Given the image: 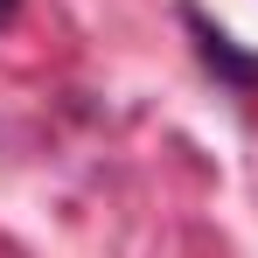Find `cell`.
Here are the masks:
<instances>
[{"label":"cell","instance_id":"cell-1","mask_svg":"<svg viewBox=\"0 0 258 258\" xmlns=\"http://www.w3.org/2000/svg\"><path fill=\"white\" fill-rule=\"evenodd\" d=\"M181 28L196 35V56H203V70H210L216 84H230V91H258V56H251V49H237V35H223L203 7H181Z\"/></svg>","mask_w":258,"mask_h":258},{"label":"cell","instance_id":"cell-2","mask_svg":"<svg viewBox=\"0 0 258 258\" xmlns=\"http://www.w3.org/2000/svg\"><path fill=\"white\" fill-rule=\"evenodd\" d=\"M14 14H21V0H0V28H14Z\"/></svg>","mask_w":258,"mask_h":258}]
</instances>
